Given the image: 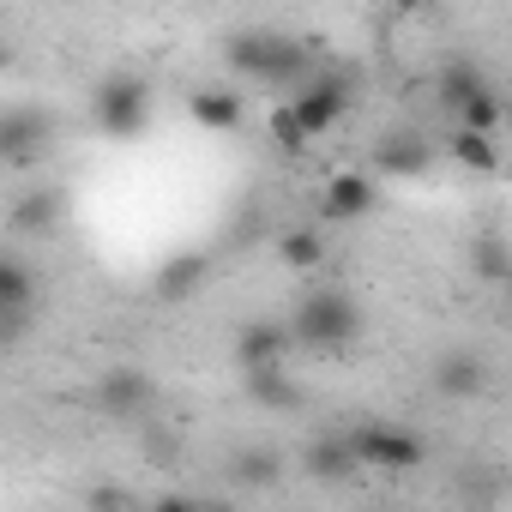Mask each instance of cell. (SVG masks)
<instances>
[{
	"mask_svg": "<svg viewBox=\"0 0 512 512\" xmlns=\"http://www.w3.org/2000/svg\"><path fill=\"white\" fill-rule=\"evenodd\" d=\"M223 61L253 85H290V79H308L314 49L284 31H235V37H223Z\"/></svg>",
	"mask_w": 512,
	"mask_h": 512,
	"instance_id": "6da1fadb",
	"label": "cell"
},
{
	"mask_svg": "<svg viewBox=\"0 0 512 512\" xmlns=\"http://www.w3.org/2000/svg\"><path fill=\"white\" fill-rule=\"evenodd\" d=\"M290 332H296V344H302V350H320V356H332V350L356 344V332H362V308H356V296H350V290L326 284V290L302 296V308H296Z\"/></svg>",
	"mask_w": 512,
	"mask_h": 512,
	"instance_id": "7a4b0ae2",
	"label": "cell"
},
{
	"mask_svg": "<svg viewBox=\"0 0 512 512\" xmlns=\"http://www.w3.org/2000/svg\"><path fill=\"white\" fill-rule=\"evenodd\" d=\"M91 121H97V133L115 139V145L139 139V133L151 127V79H139V73H109V79L97 85V97H91Z\"/></svg>",
	"mask_w": 512,
	"mask_h": 512,
	"instance_id": "3957f363",
	"label": "cell"
},
{
	"mask_svg": "<svg viewBox=\"0 0 512 512\" xmlns=\"http://www.w3.org/2000/svg\"><path fill=\"white\" fill-rule=\"evenodd\" d=\"M350 440H356L362 464H374V470H422L428 464V440L398 422H356Z\"/></svg>",
	"mask_w": 512,
	"mask_h": 512,
	"instance_id": "277c9868",
	"label": "cell"
},
{
	"mask_svg": "<svg viewBox=\"0 0 512 512\" xmlns=\"http://www.w3.org/2000/svg\"><path fill=\"white\" fill-rule=\"evenodd\" d=\"M434 169V139L422 127H386L374 139V175H392V181H422Z\"/></svg>",
	"mask_w": 512,
	"mask_h": 512,
	"instance_id": "5b68a950",
	"label": "cell"
},
{
	"mask_svg": "<svg viewBox=\"0 0 512 512\" xmlns=\"http://www.w3.org/2000/svg\"><path fill=\"white\" fill-rule=\"evenodd\" d=\"M49 145H55L49 109H7V121H0V157H7V169H31L37 157H49Z\"/></svg>",
	"mask_w": 512,
	"mask_h": 512,
	"instance_id": "8992f818",
	"label": "cell"
},
{
	"mask_svg": "<svg viewBox=\"0 0 512 512\" xmlns=\"http://www.w3.org/2000/svg\"><path fill=\"white\" fill-rule=\"evenodd\" d=\"M290 350H302V344H296V332L284 320H247L235 332V368L241 374H253V368H284Z\"/></svg>",
	"mask_w": 512,
	"mask_h": 512,
	"instance_id": "52a82bcc",
	"label": "cell"
},
{
	"mask_svg": "<svg viewBox=\"0 0 512 512\" xmlns=\"http://www.w3.org/2000/svg\"><path fill=\"white\" fill-rule=\"evenodd\" d=\"M151 404H157V386H151L145 368H109V374L97 380V410H103L109 422H139Z\"/></svg>",
	"mask_w": 512,
	"mask_h": 512,
	"instance_id": "ba28073f",
	"label": "cell"
},
{
	"mask_svg": "<svg viewBox=\"0 0 512 512\" xmlns=\"http://www.w3.org/2000/svg\"><path fill=\"white\" fill-rule=\"evenodd\" d=\"M428 386L440 398H452V404H470V398L488 392V356L482 350H446V356H434Z\"/></svg>",
	"mask_w": 512,
	"mask_h": 512,
	"instance_id": "9c48e42d",
	"label": "cell"
},
{
	"mask_svg": "<svg viewBox=\"0 0 512 512\" xmlns=\"http://www.w3.org/2000/svg\"><path fill=\"white\" fill-rule=\"evenodd\" d=\"M290 109H296L302 127L320 139V133H332V127L344 121V109H350V85H344L338 73H326V79H314V85H296V91H290Z\"/></svg>",
	"mask_w": 512,
	"mask_h": 512,
	"instance_id": "30bf717a",
	"label": "cell"
},
{
	"mask_svg": "<svg viewBox=\"0 0 512 512\" xmlns=\"http://www.w3.org/2000/svg\"><path fill=\"white\" fill-rule=\"evenodd\" d=\"M374 205H380V187L362 169H338L326 181V193H320V217L326 223H362V217H374Z\"/></svg>",
	"mask_w": 512,
	"mask_h": 512,
	"instance_id": "8fae6325",
	"label": "cell"
},
{
	"mask_svg": "<svg viewBox=\"0 0 512 512\" xmlns=\"http://www.w3.org/2000/svg\"><path fill=\"white\" fill-rule=\"evenodd\" d=\"M31 302H37V278L19 253L0 260V320H7V344H19L31 332Z\"/></svg>",
	"mask_w": 512,
	"mask_h": 512,
	"instance_id": "7c38bea8",
	"label": "cell"
},
{
	"mask_svg": "<svg viewBox=\"0 0 512 512\" xmlns=\"http://www.w3.org/2000/svg\"><path fill=\"white\" fill-rule=\"evenodd\" d=\"M362 470V452H356V440H350V428L338 434H314L308 446H302V476H314V482H350Z\"/></svg>",
	"mask_w": 512,
	"mask_h": 512,
	"instance_id": "4fadbf2b",
	"label": "cell"
},
{
	"mask_svg": "<svg viewBox=\"0 0 512 512\" xmlns=\"http://www.w3.org/2000/svg\"><path fill=\"white\" fill-rule=\"evenodd\" d=\"M205 272H211V260H205V253H199V247H181V253H169V260L157 266V278H151V296H157V302H169V308H181V302H193V296H199Z\"/></svg>",
	"mask_w": 512,
	"mask_h": 512,
	"instance_id": "5bb4252c",
	"label": "cell"
},
{
	"mask_svg": "<svg viewBox=\"0 0 512 512\" xmlns=\"http://www.w3.org/2000/svg\"><path fill=\"white\" fill-rule=\"evenodd\" d=\"M61 217H67V199H61V187H49V181L13 199V235H55Z\"/></svg>",
	"mask_w": 512,
	"mask_h": 512,
	"instance_id": "9a60e30c",
	"label": "cell"
},
{
	"mask_svg": "<svg viewBox=\"0 0 512 512\" xmlns=\"http://www.w3.org/2000/svg\"><path fill=\"white\" fill-rule=\"evenodd\" d=\"M476 91H488V79H482L476 61H446V67L434 73V109H440L446 121H458V109H464Z\"/></svg>",
	"mask_w": 512,
	"mask_h": 512,
	"instance_id": "2e32d148",
	"label": "cell"
},
{
	"mask_svg": "<svg viewBox=\"0 0 512 512\" xmlns=\"http://www.w3.org/2000/svg\"><path fill=\"white\" fill-rule=\"evenodd\" d=\"M241 392L260 410H296L302 404V386L290 380V368H253V374H241Z\"/></svg>",
	"mask_w": 512,
	"mask_h": 512,
	"instance_id": "e0dca14e",
	"label": "cell"
},
{
	"mask_svg": "<svg viewBox=\"0 0 512 512\" xmlns=\"http://www.w3.org/2000/svg\"><path fill=\"white\" fill-rule=\"evenodd\" d=\"M193 127H205V133H235L241 127V97L235 91H223V85H205V91H193Z\"/></svg>",
	"mask_w": 512,
	"mask_h": 512,
	"instance_id": "ac0fdd59",
	"label": "cell"
},
{
	"mask_svg": "<svg viewBox=\"0 0 512 512\" xmlns=\"http://www.w3.org/2000/svg\"><path fill=\"white\" fill-rule=\"evenodd\" d=\"M446 157L470 175H500V151H494V133H476V127H452L446 139Z\"/></svg>",
	"mask_w": 512,
	"mask_h": 512,
	"instance_id": "d6986e66",
	"label": "cell"
},
{
	"mask_svg": "<svg viewBox=\"0 0 512 512\" xmlns=\"http://www.w3.org/2000/svg\"><path fill=\"white\" fill-rule=\"evenodd\" d=\"M229 476H235V488H272V482L284 476V458L266 452V446H241V452L229 458Z\"/></svg>",
	"mask_w": 512,
	"mask_h": 512,
	"instance_id": "ffe728a7",
	"label": "cell"
},
{
	"mask_svg": "<svg viewBox=\"0 0 512 512\" xmlns=\"http://www.w3.org/2000/svg\"><path fill=\"white\" fill-rule=\"evenodd\" d=\"M452 127H476V133H500V127H506V103L494 97V85H488V91H476V97H470V103L458 109V121H452Z\"/></svg>",
	"mask_w": 512,
	"mask_h": 512,
	"instance_id": "44dd1931",
	"label": "cell"
},
{
	"mask_svg": "<svg viewBox=\"0 0 512 512\" xmlns=\"http://www.w3.org/2000/svg\"><path fill=\"white\" fill-rule=\"evenodd\" d=\"M278 253H284V266H290V272H314V266L326 260V241H320L314 229H290V235L278 241Z\"/></svg>",
	"mask_w": 512,
	"mask_h": 512,
	"instance_id": "7402d4cb",
	"label": "cell"
},
{
	"mask_svg": "<svg viewBox=\"0 0 512 512\" xmlns=\"http://www.w3.org/2000/svg\"><path fill=\"white\" fill-rule=\"evenodd\" d=\"M308 139H314V133L302 127V115H296L290 103H278V109H272V145H278V151H290V157H302V151H308Z\"/></svg>",
	"mask_w": 512,
	"mask_h": 512,
	"instance_id": "603a6c76",
	"label": "cell"
},
{
	"mask_svg": "<svg viewBox=\"0 0 512 512\" xmlns=\"http://www.w3.org/2000/svg\"><path fill=\"white\" fill-rule=\"evenodd\" d=\"M476 278H482V284H506V278H512V247H506L500 235L476 241Z\"/></svg>",
	"mask_w": 512,
	"mask_h": 512,
	"instance_id": "cb8c5ba5",
	"label": "cell"
},
{
	"mask_svg": "<svg viewBox=\"0 0 512 512\" xmlns=\"http://www.w3.org/2000/svg\"><path fill=\"white\" fill-rule=\"evenodd\" d=\"M91 506H139V500L121 494V488H91Z\"/></svg>",
	"mask_w": 512,
	"mask_h": 512,
	"instance_id": "d4e9b609",
	"label": "cell"
},
{
	"mask_svg": "<svg viewBox=\"0 0 512 512\" xmlns=\"http://www.w3.org/2000/svg\"><path fill=\"white\" fill-rule=\"evenodd\" d=\"M422 7V0H392V13H416Z\"/></svg>",
	"mask_w": 512,
	"mask_h": 512,
	"instance_id": "484cf974",
	"label": "cell"
},
{
	"mask_svg": "<svg viewBox=\"0 0 512 512\" xmlns=\"http://www.w3.org/2000/svg\"><path fill=\"white\" fill-rule=\"evenodd\" d=\"M506 296H512V278H506Z\"/></svg>",
	"mask_w": 512,
	"mask_h": 512,
	"instance_id": "4316f807",
	"label": "cell"
}]
</instances>
